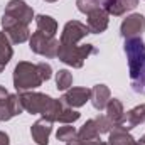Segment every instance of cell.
<instances>
[{"label": "cell", "mask_w": 145, "mask_h": 145, "mask_svg": "<svg viewBox=\"0 0 145 145\" xmlns=\"http://www.w3.org/2000/svg\"><path fill=\"white\" fill-rule=\"evenodd\" d=\"M42 78L39 74L37 64L27 63V61H20L15 69H14V86L19 93L24 91H32L42 84Z\"/></svg>", "instance_id": "6da1fadb"}, {"label": "cell", "mask_w": 145, "mask_h": 145, "mask_svg": "<svg viewBox=\"0 0 145 145\" xmlns=\"http://www.w3.org/2000/svg\"><path fill=\"white\" fill-rule=\"evenodd\" d=\"M125 52L128 57V69H130V79L135 83L144 69L145 64V44L140 37H130L125 40Z\"/></svg>", "instance_id": "7a4b0ae2"}, {"label": "cell", "mask_w": 145, "mask_h": 145, "mask_svg": "<svg viewBox=\"0 0 145 145\" xmlns=\"http://www.w3.org/2000/svg\"><path fill=\"white\" fill-rule=\"evenodd\" d=\"M96 49L93 47V44H83V46H66L59 42V51H57V57L59 61H63L64 64L72 66V68H83L84 61L88 59L89 54H95Z\"/></svg>", "instance_id": "3957f363"}, {"label": "cell", "mask_w": 145, "mask_h": 145, "mask_svg": "<svg viewBox=\"0 0 145 145\" xmlns=\"http://www.w3.org/2000/svg\"><path fill=\"white\" fill-rule=\"evenodd\" d=\"M29 47L32 52L40 54L44 57H57V51H59V40L54 37L44 36L42 32H34L31 40H29Z\"/></svg>", "instance_id": "277c9868"}, {"label": "cell", "mask_w": 145, "mask_h": 145, "mask_svg": "<svg viewBox=\"0 0 145 145\" xmlns=\"http://www.w3.org/2000/svg\"><path fill=\"white\" fill-rule=\"evenodd\" d=\"M2 27L5 31V36L10 39L12 44H22L25 42L29 37H31V32H29V27L8 15H2Z\"/></svg>", "instance_id": "5b68a950"}, {"label": "cell", "mask_w": 145, "mask_h": 145, "mask_svg": "<svg viewBox=\"0 0 145 145\" xmlns=\"http://www.w3.org/2000/svg\"><path fill=\"white\" fill-rule=\"evenodd\" d=\"M19 98H20V103L25 111H29L31 115H36L46 110V106L49 105V101L52 100L51 96L44 95V93H36V91H24V93H19Z\"/></svg>", "instance_id": "8992f818"}, {"label": "cell", "mask_w": 145, "mask_h": 145, "mask_svg": "<svg viewBox=\"0 0 145 145\" xmlns=\"http://www.w3.org/2000/svg\"><path fill=\"white\" fill-rule=\"evenodd\" d=\"M89 34V29L86 24L79 22V20H69L64 29H63V34H61V44H66V46H74L78 44L83 37H86Z\"/></svg>", "instance_id": "52a82bcc"}, {"label": "cell", "mask_w": 145, "mask_h": 145, "mask_svg": "<svg viewBox=\"0 0 145 145\" xmlns=\"http://www.w3.org/2000/svg\"><path fill=\"white\" fill-rule=\"evenodd\" d=\"M3 14L15 19V20H19V22H22V24H25V25H29L32 22V19H34V10L24 0H10L7 3Z\"/></svg>", "instance_id": "ba28073f"}, {"label": "cell", "mask_w": 145, "mask_h": 145, "mask_svg": "<svg viewBox=\"0 0 145 145\" xmlns=\"http://www.w3.org/2000/svg\"><path fill=\"white\" fill-rule=\"evenodd\" d=\"M144 31H145V17L142 14H132V15H128L121 22V27H120V32H121V36L125 37V39L138 37Z\"/></svg>", "instance_id": "9c48e42d"}, {"label": "cell", "mask_w": 145, "mask_h": 145, "mask_svg": "<svg viewBox=\"0 0 145 145\" xmlns=\"http://www.w3.org/2000/svg\"><path fill=\"white\" fill-rule=\"evenodd\" d=\"M89 96H91V89H88V88H71L61 96V101L69 108H79V106L86 105Z\"/></svg>", "instance_id": "30bf717a"}, {"label": "cell", "mask_w": 145, "mask_h": 145, "mask_svg": "<svg viewBox=\"0 0 145 145\" xmlns=\"http://www.w3.org/2000/svg\"><path fill=\"white\" fill-rule=\"evenodd\" d=\"M22 110H24V106L20 103L19 95H8L5 100L0 101V121H7L12 116L20 115Z\"/></svg>", "instance_id": "8fae6325"}, {"label": "cell", "mask_w": 145, "mask_h": 145, "mask_svg": "<svg viewBox=\"0 0 145 145\" xmlns=\"http://www.w3.org/2000/svg\"><path fill=\"white\" fill-rule=\"evenodd\" d=\"M108 27V12L105 8H96L88 14V29L89 34H101Z\"/></svg>", "instance_id": "7c38bea8"}, {"label": "cell", "mask_w": 145, "mask_h": 145, "mask_svg": "<svg viewBox=\"0 0 145 145\" xmlns=\"http://www.w3.org/2000/svg\"><path fill=\"white\" fill-rule=\"evenodd\" d=\"M52 132V121L47 118H40L31 127V135L37 145H47L49 144V135Z\"/></svg>", "instance_id": "4fadbf2b"}, {"label": "cell", "mask_w": 145, "mask_h": 145, "mask_svg": "<svg viewBox=\"0 0 145 145\" xmlns=\"http://www.w3.org/2000/svg\"><path fill=\"white\" fill-rule=\"evenodd\" d=\"M145 121V103L144 105H138L135 108H132L130 111H127L120 121V125L125 128V130H132L135 127H138L140 123Z\"/></svg>", "instance_id": "5bb4252c"}, {"label": "cell", "mask_w": 145, "mask_h": 145, "mask_svg": "<svg viewBox=\"0 0 145 145\" xmlns=\"http://www.w3.org/2000/svg\"><path fill=\"white\" fill-rule=\"evenodd\" d=\"M110 95H111V93H110L108 86H105V84H96V86L91 88V96H89V100H91V103H93L95 108L101 111V110L106 108L108 101L111 100Z\"/></svg>", "instance_id": "9a60e30c"}, {"label": "cell", "mask_w": 145, "mask_h": 145, "mask_svg": "<svg viewBox=\"0 0 145 145\" xmlns=\"http://www.w3.org/2000/svg\"><path fill=\"white\" fill-rule=\"evenodd\" d=\"M138 0H105V10L108 15H123L127 10L135 8Z\"/></svg>", "instance_id": "2e32d148"}, {"label": "cell", "mask_w": 145, "mask_h": 145, "mask_svg": "<svg viewBox=\"0 0 145 145\" xmlns=\"http://www.w3.org/2000/svg\"><path fill=\"white\" fill-rule=\"evenodd\" d=\"M110 145H137L135 138L128 133V130H125L121 125H115L113 130L110 132Z\"/></svg>", "instance_id": "e0dca14e"}, {"label": "cell", "mask_w": 145, "mask_h": 145, "mask_svg": "<svg viewBox=\"0 0 145 145\" xmlns=\"http://www.w3.org/2000/svg\"><path fill=\"white\" fill-rule=\"evenodd\" d=\"M36 24H37V31L42 32L44 36L54 37L56 32H57V22H56L52 17H49V15H44V14L37 15Z\"/></svg>", "instance_id": "ac0fdd59"}, {"label": "cell", "mask_w": 145, "mask_h": 145, "mask_svg": "<svg viewBox=\"0 0 145 145\" xmlns=\"http://www.w3.org/2000/svg\"><path fill=\"white\" fill-rule=\"evenodd\" d=\"M12 56H14V49L10 46V39L3 32H0V72L5 69V66L8 64Z\"/></svg>", "instance_id": "d6986e66"}, {"label": "cell", "mask_w": 145, "mask_h": 145, "mask_svg": "<svg viewBox=\"0 0 145 145\" xmlns=\"http://www.w3.org/2000/svg\"><path fill=\"white\" fill-rule=\"evenodd\" d=\"M123 115H125V111H123V105H121V101L116 100V98L110 100L108 105H106V116H108L110 121H111L113 125H120Z\"/></svg>", "instance_id": "ffe728a7"}, {"label": "cell", "mask_w": 145, "mask_h": 145, "mask_svg": "<svg viewBox=\"0 0 145 145\" xmlns=\"http://www.w3.org/2000/svg\"><path fill=\"white\" fill-rule=\"evenodd\" d=\"M63 110H64V103L61 100H54L52 98L49 101V105L46 106V110L42 111V118H47L51 121H57L59 120V115L63 113Z\"/></svg>", "instance_id": "44dd1931"}, {"label": "cell", "mask_w": 145, "mask_h": 145, "mask_svg": "<svg viewBox=\"0 0 145 145\" xmlns=\"http://www.w3.org/2000/svg\"><path fill=\"white\" fill-rule=\"evenodd\" d=\"M76 137L81 138V140H96V138L100 137V132H98L96 121H95V120H88V121L81 127V130L78 132Z\"/></svg>", "instance_id": "7402d4cb"}, {"label": "cell", "mask_w": 145, "mask_h": 145, "mask_svg": "<svg viewBox=\"0 0 145 145\" xmlns=\"http://www.w3.org/2000/svg\"><path fill=\"white\" fill-rule=\"evenodd\" d=\"M56 84H57V89H68L72 84V74L68 69H59L56 74Z\"/></svg>", "instance_id": "603a6c76"}, {"label": "cell", "mask_w": 145, "mask_h": 145, "mask_svg": "<svg viewBox=\"0 0 145 145\" xmlns=\"http://www.w3.org/2000/svg\"><path fill=\"white\" fill-rule=\"evenodd\" d=\"M76 5H78V10L83 12V14H89L96 8H100V0H76Z\"/></svg>", "instance_id": "cb8c5ba5"}, {"label": "cell", "mask_w": 145, "mask_h": 145, "mask_svg": "<svg viewBox=\"0 0 145 145\" xmlns=\"http://www.w3.org/2000/svg\"><path fill=\"white\" fill-rule=\"evenodd\" d=\"M79 116H81V115H79V111H76L74 108H69V106H68V108L64 106V110H63V113L59 115V120H57V121H61V123H66V125H68V123H72V121L79 120Z\"/></svg>", "instance_id": "d4e9b609"}, {"label": "cell", "mask_w": 145, "mask_h": 145, "mask_svg": "<svg viewBox=\"0 0 145 145\" xmlns=\"http://www.w3.org/2000/svg\"><path fill=\"white\" fill-rule=\"evenodd\" d=\"M76 135H78V132L74 130V127H61L57 130V133H56L57 140H63V142H69Z\"/></svg>", "instance_id": "484cf974"}, {"label": "cell", "mask_w": 145, "mask_h": 145, "mask_svg": "<svg viewBox=\"0 0 145 145\" xmlns=\"http://www.w3.org/2000/svg\"><path fill=\"white\" fill-rule=\"evenodd\" d=\"M95 121H96V127H98V132H100V133H108V132H111V128L115 127V125L108 120V116H103V115L96 116Z\"/></svg>", "instance_id": "4316f807"}, {"label": "cell", "mask_w": 145, "mask_h": 145, "mask_svg": "<svg viewBox=\"0 0 145 145\" xmlns=\"http://www.w3.org/2000/svg\"><path fill=\"white\" fill-rule=\"evenodd\" d=\"M37 69H39V74H40L42 81L51 79V76H52V68H51V64H47V63H39V64H37Z\"/></svg>", "instance_id": "83f0119b"}, {"label": "cell", "mask_w": 145, "mask_h": 145, "mask_svg": "<svg viewBox=\"0 0 145 145\" xmlns=\"http://www.w3.org/2000/svg\"><path fill=\"white\" fill-rule=\"evenodd\" d=\"M132 86H133V89H135L137 93H145V64H144V69H142L140 78H138L135 83H132Z\"/></svg>", "instance_id": "f1b7e54d"}, {"label": "cell", "mask_w": 145, "mask_h": 145, "mask_svg": "<svg viewBox=\"0 0 145 145\" xmlns=\"http://www.w3.org/2000/svg\"><path fill=\"white\" fill-rule=\"evenodd\" d=\"M68 145H105L101 140H81V138H78V137H74L72 140L68 142Z\"/></svg>", "instance_id": "f546056e"}, {"label": "cell", "mask_w": 145, "mask_h": 145, "mask_svg": "<svg viewBox=\"0 0 145 145\" xmlns=\"http://www.w3.org/2000/svg\"><path fill=\"white\" fill-rule=\"evenodd\" d=\"M0 145H10V138L5 132H0Z\"/></svg>", "instance_id": "4dcf8cb0"}, {"label": "cell", "mask_w": 145, "mask_h": 145, "mask_svg": "<svg viewBox=\"0 0 145 145\" xmlns=\"http://www.w3.org/2000/svg\"><path fill=\"white\" fill-rule=\"evenodd\" d=\"M7 96H8V91H7L3 86H0V101H2V100H5Z\"/></svg>", "instance_id": "1f68e13d"}, {"label": "cell", "mask_w": 145, "mask_h": 145, "mask_svg": "<svg viewBox=\"0 0 145 145\" xmlns=\"http://www.w3.org/2000/svg\"><path fill=\"white\" fill-rule=\"evenodd\" d=\"M140 144H142V145H145V135L142 137V138H140Z\"/></svg>", "instance_id": "d6a6232c"}, {"label": "cell", "mask_w": 145, "mask_h": 145, "mask_svg": "<svg viewBox=\"0 0 145 145\" xmlns=\"http://www.w3.org/2000/svg\"><path fill=\"white\" fill-rule=\"evenodd\" d=\"M46 2H56V0H46Z\"/></svg>", "instance_id": "836d02e7"}, {"label": "cell", "mask_w": 145, "mask_h": 145, "mask_svg": "<svg viewBox=\"0 0 145 145\" xmlns=\"http://www.w3.org/2000/svg\"><path fill=\"white\" fill-rule=\"evenodd\" d=\"M137 145H142V144H140V142H137Z\"/></svg>", "instance_id": "e575fe53"}, {"label": "cell", "mask_w": 145, "mask_h": 145, "mask_svg": "<svg viewBox=\"0 0 145 145\" xmlns=\"http://www.w3.org/2000/svg\"><path fill=\"white\" fill-rule=\"evenodd\" d=\"M105 145H110V144H105Z\"/></svg>", "instance_id": "d590c367"}]
</instances>
